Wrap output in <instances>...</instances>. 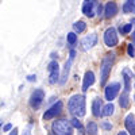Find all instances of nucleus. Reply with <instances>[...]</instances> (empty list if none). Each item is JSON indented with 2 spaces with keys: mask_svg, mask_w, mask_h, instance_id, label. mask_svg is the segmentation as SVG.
I'll use <instances>...</instances> for the list:
<instances>
[{
  "mask_svg": "<svg viewBox=\"0 0 135 135\" xmlns=\"http://www.w3.org/2000/svg\"><path fill=\"white\" fill-rule=\"evenodd\" d=\"M69 111L70 114L77 116V118H83L85 115V97L83 95H74L69 100Z\"/></svg>",
  "mask_w": 135,
  "mask_h": 135,
  "instance_id": "obj_1",
  "label": "nucleus"
},
{
  "mask_svg": "<svg viewBox=\"0 0 135 135\" xmlns=\"http://www.w3.org/2000/svg\"><path fill=\"white\" fill-rule=\"evenodd\" d=\"M51 128L55 135H73V127L70 124V122H68L65 119L53 122Z\"/></svg>",
  "mask_w": 135,
  "mask_h": 135,
  "instance_id": "obj_2",
  "label": "nucleus"
},
{
  "mask_svg": "<svg viewBox=\"0 0 135 135\" xmlns=\"http://www.w3.org/2000/svg\"><path fill=\"white\" fill-rule=\"evenodd\" d=\"M114 57H115V54L112 53V54H107L103 62H101V68H100V72H101V80H100V84L101 85H104L108 80V76L111 73V68H112V62H114Z\"/></svg>",
  "mask_w": 135,
  "mask_h": 135,
  "instance_id": "obj_3",
  "label": "nucleus"
},
{
  "mask_svg": "<svg viewBox=\"0 0 135 135\" xmlns=\"http://www.w3.org/2000/svg\"><path fill=\"white\" fill-rule=\"evenodd\" d=\"M104 42L108 47H114L118 45L119 39H118V34H116V30L114 27H109L105 30L104 32Z\"/></svg>",
  "mask_w": 135,
  "mask_h": 135,
  "instance_id": "obj_4",
  "label": "nucleus"
},
{
  "mask_svg": "<svg viewBox=\"0 0 135 135\" xmlns=\"http://www.w3.org/2000/svg\"><path fill=\"white\" fill-rule=\"evenodd\" d=\"M45 99V92L42 89H35L32 93H31V97H30V105L31 108L34 109H38L42 104V101Z\"/></svg>",
  "mask_w": 135,
  "mask_h": 135,
  "instance_id": "obj_5",
  "label": "nucleus"
},
{
  "mask_svg": "<svg viewBox=\"0 0 135 135\" xmlns=\"http://www.w3.org/2000/svg\"><path fill=\"white\" fill-rule=\"evenodd\" d=\"M49 70V81L50 84H55L58 81V76H60V66L57 61H51L47 66Z\"/></svg>",
  "mask_w": 135,
  "mask_h": 135,
  "instance_id": "obj_6",
  "label": "nucleus"
},
{
  "mask_svg": "<svg viewBox=\"0 0 135 135\" xmlns=\"http://www.w3.org/2000/svg\"><path fill=\"white\" fill-rule=\"evenodd\" d=\"M62 107H64L62 101H61V100H60V101H57V103H55L53 107H50L46 112H45L43 119H45V120H50V119L55 118L57 115H60L61 112H62Z\"/></svg>",
  "mask_w": 135,
  "mask_h": 135,
  "instance_id": "obj_7",
  "label": "nucleus"
},
{
  "mask_svg": "<svg viewBox=\"0 0 135 135\" xmlns=\"http://www.w3.org/2000/svg\"><path fill=\"white\" fill-rule=\"evenodd\" d=\"M97 7H99V4L96 3V0H85L84 4H83V14L89 16V18H92V16H95Z\"/></svg>",
  "mask_w": 135,
  "mask_h": 135,
  "instance_id": "obj_8",
  "label": "nucleus"
},
{
  "mask_svg": "<svg viewBox=\"0 0 135 135\" xmlns=\"http://www.w3.org/2000/svg\"><path fill=\"white\" fill-rule=\"evenodd\" d=\"M119 89H120V84L119 83H111L109 85H107L105 86V93H104L105 95V100H108L111 103V101L118 96Z\"/></svg>",
  "mask_w": 135,
  "mask_h": 135,
  "instance_id": "obj_9",
  "label": "nucleus"
},
{
  "mask_svg": "<svg viewBox=\"0 0 135 135\" xmlns=\"http://www.w3.org/2000/svg\"><path fill=\"white\" fill-rule=\"evenodd\" d=\"M96 42H97V35L96 34H89L83 39V46L84 50H91L93 46H96Z\"/></svg>",
  "mask_w": 135,
  "mask_h": 135,
  "instance_id": "obj_10",
  "label": "nucleus"
},
{
  "mask_svg": "<svg viewBox=\"0 0 135 135\" xmlns=\"http://www.w3.org/2000/svg\"><path fill=\"white\" fill-rule=\"evenodd\" d=\"M104 14H105L104 16H105L107 19L115 16V15L118 14V6H116V3L108 2V3L105 4V8H104Z\"/></svg>",
  "mask_w": 135,
  "mask_h": 135,
  "instance_id": "obj_11",
  "label": "nucleus"
},
{
  "mask_svg": "<svg viewBox=\"0 0 135 135\" xmlns=\"http://www.w3.org/2000/svg\"><path fill=\"white\" fill-rule=\"evenodd\" d=\"M93 83H95V74H93V72H91V70L85 72L84 83H83V91H84V92L88 91L89 86H92V85H93Z\"/></svg>",
  "mask_w": 135,
  "mask_h": 135,
  "instance_id": "obj_12",
  "label": "nucleus"
},
{
  "mask_svg": "<svg viewBox=\"0 0 135 135\" xmlns=\"http://www.w3.org/2000/svg\"><path fill=\"white\" fill-rule=\"evenodd\" d=\"M92 111H93V115L96 118H100L101 115H103V101H101V99H95L93 100Z\"/></svg>",
  "mask_w": 135,
  "mask_h": 135,
  "instance_id": "obj_13",
  "label": "nucleus"
},
{
  "mask_svg": "<svg viewBox=\"0 0 135 135\" xmlns=\"http://www.w3.org/2000/svg\"><path fill=\"white\" fill-rule=\"evenodd\" d=\"M124 124H126V128L130 132V135H135V118H134V115L130 114V115L126 116Z\"/></svg>",
  "mask_w": 135,
  "mask_h": 135,
  "instance_id": "obj_14",
  "label": "nucleus"
},
{
  "mask_svg": "<svg viewBox=\"0 0 135 135\" xmlns=\"http://www.w3.org/2000/svg\"><path fill=\"white\" fill-rule=\"evenodd\" d=\"M123 78H124V92H130L131 89V78H132V73L130 72V69H126L123 70Z\"/></svg>",
  "mask_w": 135,
  "mask_h": 135,
  "instance_id": "obj_15",
  "label": "nucleus"
},
{
  "mask_svg": "<svg viewBox=\"0 0 135 135\" xmlns=\"http://www.w3.org/2000/svg\"><path fill=\"white\" fill-rule=\"evenodd\" d=\"M70 64H72V60L70 61H68L64 66V72H62V77H61V80H60V84H65L66 80H68V74H69V70H70Z\"/></svg>",
  "mask_w": 135,
  "mask_h": 135,
  "instance_id": "obj_16",
  "label": "nucleus"
},
{
  "mask_svg": "<svg viewBox=\"0 0 135 135\" xmlns=\"http://www.w3.org/2000/svg\"><path fill=\"white\" fill-rule=\"evenodd\" d=\"M119 104H120V107H122V108H124V109L130 107V97H128V93H127V92L122 93L120 100H119Z\"/></svg>",
  "mask_w": 135,
  "mask_h": 135,
  "instance_id": "obj_17",
  "label": "nucleus"
},
{
  "mask_svg": "<svg viewBox=\"0 0 135 135\" xmlns=\"http://www.w3.org/2000/svg\"><path fill=\"white\" fill-rule=\"evenodd\" d=\"M73 28H74V31L76 32H84L85 31V28H86V25H85V22H83V20H78V22H76V23L73 25Z\"/></svg>",
  "mask_w": 135,
  "mask_h": 135,
  "instance_id": "obj_18",
  "label": "nucleus"
},
{
  "mask_svg": "<svg viewBox=\"0 0 135 135\" xmlns=\"http://www.w3.org/2000/svg\"><path fill=\"white\" fill-rule=\"evenodd\" d=\"M114 111H115V107L112 103H108L105 107H103V115L104 116H111L112 114H114Z\"/></svg>",
  "mask_w": 135,
  "mask_h": 135,
  "instance_id": "obj_19",
  "label": "nucleus"
},
{
  "mask_svg": "<svg viewBox=\"0 0 135 135\" xmlns=\"http://www.w3.org/2000/svg\"><path fill=\"white\" fill-rule=\"evenodd\" d=\"M86 131H88V134H91V135H96L97 134V124L95 122H89L88 126H86Z\"/></svg>",
  "mask_w": 135,
  "mask_h": 135,
  "instance_id": "obj_20",
  "label": "nucleus"
},
{
  "mask_svg": "<svg viewBox=\"0 0 135 135\" xmlns=\"http://www.w3.org/2000/svg\"><path fill=\"white\" fill-rule=\"evenodd\" d=\"M66 41H68V43H69V45H72V46H73V45L77 42L76 32H69V34H68V35H66Z\"/></svg>",
  "mask_w": 135,
  "mask_h": 135,
  "instance_id": "obj_21",
  "label": "nucleus"
},
{
  "mask_svg": "<svg viewBox=\"0 0 135 135\" xmlns=\"http://www.w3.org/2000/svg\"><path fill=\"white\" fill-rule=\"evenodd\" d=\"M131 28H132V23H131V25H126L124 27H122V26H120L119 31L123 34V35H124V34H128V32L131 31Z\"/></svg>",
  "mask_w": 135,
  "mask_h": 135,
  "instance_id": "obj_22",
  "label": "nucleus"
},
{
  "mask_svg": "<svg viewBox=\"0 0 135 135\" xmlns=\"http://www.w3.org/2000/svg\"><path fill=\"white\" fill-rule=\"evenodd\" d=\"M70 124H72V127H76V128H78L80 131H83V126H81V122H78V119H73Z\"/></svg>",
  "mask_w": 135,
  "mask_h": 135,
  "instance_id": "obj_23",
  "label": "nucleus"
},
{
  "mask_svg": "<svg viewBox=\"0 0 135 135\" xmlns=\"http://www.w3.org/2000/svg\"><path fill=\"white\" fill-rule=\"evenodd\" d=\"M127 51H128V55H130V57H134V54H135V47L132 46V45H128Z\"/></svg>",
  "mask_w": 135,
  "mask_h": 135,
  "instance_id": "obj_24",
  "label": "nucleus"
},
{
  "mask_svg": "<svg viewBox=\"0 0 135 135\" xmlns=\"http://www.w3.org/2000/svg\"><path fill=\"white\" fill-rule=\"evenodd\" d=\"M27 80H28L30 83H32V81H35V80H37V77L34 76V74H30V76L27 77Z\"/></svg>",
  "mask_w": 135,
  "mask_h": 135,
  "instance_id": "obj_25",
  "label": "nucleus"
},
{
  "mask_svg": "<svg viewBox=\"0 0 135 135\" xmlns=\"http://www.w3.org/2000/svg\"><path fill=\"white\" fill-rule=\"evenodd\" d=\"M11 128H12V124H11V123H8V124L4 126V131H9Z\"/></svg>",
  "mask_w": 135,
  "mask_h": 135,
  "instance_id": "obj_26",
  "label": "nucleus"
},
{
  "mask_svg": "<svg viewBox=\"0 0 135 135\" xmlns=\"http://www.w3.org/2000/svg\"><path fill=\"white\" fill-rule=\"evenodd\" d=\"M103 127H104L105 130H111V128H112V126L108 124V123H103Z\"/></svg>",
  "mask_w": 135,
  "mask_h": 135,
  "instance_id": "obj_27",
  "label": "nucleus"
},
{
  "mask_svg": "<svg viewBox=\"0 0 135 135\" xmlns=\"http://www.w3.org/2000/svg\"><path fill=\"white\" fill-rule=\"evenodd\" d=\"M9 135H18V128H14L12 131L9 132Z\"/></svg>",
  "mask_w": 135,
  "mask_h": 135,
  "instance_id": "obj_28",
  "label": "nucleus"
},
{
  "mask_svg": "<svg viewBox=\"0 0 135 135\" xmlns=\"http://www.w3.org/2000/svg\"><path fill=\"white\" fill-rule=\"evenodd\" d=\"M74 55H76V51H74V50H72V51H70V60H73V58H74Z\"/></svg>",
  "mask_w": 135,
  "mask_h": 135,
  "instance_id": "obj_29",
  "label": "nucleus"
},
{
  "mask_svg": "<svg viewBox=\"0 0 135 135\" xmlns=\"http://www.w3.org/2000/svg\"><path fill=\"white\" fill-rule=\"evenodd\" d=\"M23 135H31V134H30V130H25Z\"/></svg>",
  "mask_w": 135,
  "mask_h": 135,
  "instance_id": "obj_30",
  "label": "nucleus"
},
{
  "mask_svg": "<svg viewBox=\"0 0 135 135\" xmlns=\"http://www.w3.org/2000/svg\"><path fill=\"white\" fill-rule=\"evenodd\" d=\"M132 23H134V26H135V19L132 20ZM132 38H134V41H135V31H134V34H132Z\"/></svg>",
  "mask_w": 135,
  "mask_h": 135,
  "instance_id": "obj_31",
  "label": "nucleus"
},
{
  "mask_svg": "<svg viewBox=\"0 0 135 135\" xmlns=\"http://www.w3.org/2000/svg\"><path fill=\"white\" fill-rule=\"evenodd\" d=\"M118 135H127V132H124V131H120Z\"/></svg>",
  "mask_w": 135,
  "mask_h": 135,
  "instance_id": "obj_32",
  "label": "nucleus"
},
{
  "mask_svg": "<svg viewBox=\"0 0 135 135\" xmlns=\"http://www.w3.org/2000/svg\"><path fill=\"white\" fill-rule=\"evenodd\" d=\"M134 99H135V96H134Z\"/></svg>",
  "mask_w": 135,
  "mask_h": 135,
  "instance_id": "obj_33",
  "label": "nucleus"
}]
</instances>
